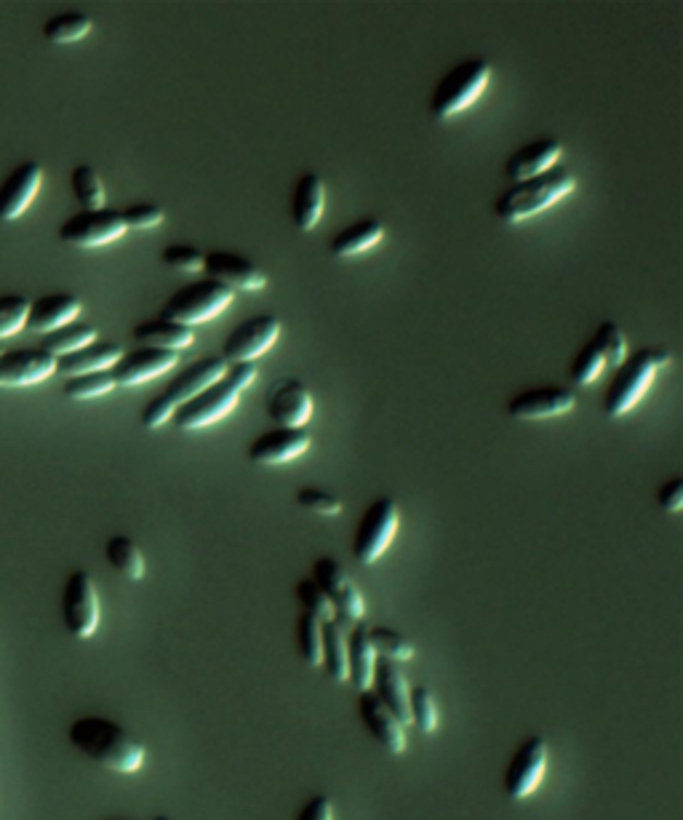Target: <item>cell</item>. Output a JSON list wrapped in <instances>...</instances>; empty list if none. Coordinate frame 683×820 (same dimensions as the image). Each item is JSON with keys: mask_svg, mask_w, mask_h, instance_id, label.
<instances>
[{"mask_svg": "<svg viewBox=\"0 0 683 820\" xmlns=\"http://www.w3.org/2000/svg\"><path fill=\"white\" fill-rule=\"evenodd\" d=\"M68 738L88 762L116 772L136 775L147 762V748L129 729L105 716H81L70 724Z\"/></svg>", "mask_w": 683, "mask_h": 820, "instance_id": "cell-1", "label": "cell"}, {"mask_svg": "<svg viewBox=\"0 0 683 820\" xmlns=\"http://www.w3.org/2000/svg\"><path fill=\"white\" fill-rule=\"evenodd\" d=\"M577 188V177L566 166L544 171L542 177L526 179V182L513 185L511 190L500 195L494 203V214L507 225H520L531 219L535 214H542L544 209L555 206L568 193Z\"/></svg>", "mask_w": 683, "mask_h": 820, "instance_id": "cell-2", "label": "cell"}, {"mask_svg": "<svg viewBox=\"0 0 683 820\" xmlns=\"http://www.w3.org/2000/svg\"><path fill=\"white\" fill-rule=\"evenodd\" d=\"M256 380L254 364H236L227 369V375L219 382L208 385L206 391L197 393L188 404L173 412V425L179 430H201L208 425L219 423L221 417L230 415L241 401V393Z\"/></svg>", "mask_w": 683, "mask_h": 820, "instance_id": "cell-3", "label": "cell"}, {"mask_svg": "<svg viewBox=\"0 0 683 820\" xmlns=\"http://www.w3.org/2000/svg\"><path fill=\"white\" fill-rule=\"evenodd\" d=\"M670 361H673V356H670L668 350L659 348H646L627 356L625 364L616 367V375L614 380H611L607 399H603V412H607L611 420L625 417L627 412L646 396V391L651 388L659 369L668 367Z\"/></svg>", "mask_w": 683, "mask_h": 820, "instance_id": "cell-4", "label": "cell"}, {"mask_svg": "<svg viewBox=\"0 0 683 820\" xmlns=\"http://www.w3.org/2000/svg\"><path fill=\"white\" fill-rule=\"evenodd\" d=\"M227 369L230 367H227L221 356H208V358H201V361H195L193 367L179 372L177 380H173L158 399L149 401V404L145 406V412H142V425H145L147 430H155V428H160V425H166L179 406H184L190 399H195L197 393L206 391L208 385L219 382L221 377L227 375Z\"/></svg>", "mask_w": 683, "mask_h": 820, "instance_id": "cell-5", "label": "cell"}, {"mask_svg": "<svg viewBox=\"0 0 683 820\" xmlns=\"http://www.w3.org/2000/svg\"><path fill=\"white\" fill-rule=\"evenodd\" d=\"M491 81V64L487 59H470V62L457 64L452 73L443 75V81L435 88L430 110L439 121L459 116L470 105H476L478 97L487 92Z\"/></svg>", "mask_w": 683, "mask_h": 820, "instance_id": "cell-6", "label": "cell"}, {"mask_svg": "<svg viewBox=\"0 0 683 820\" xmlns=\"http://www.w3.org/2000/svg\"><path fill=\"white\" fill-rule=\"evenodd\" d=\"M232 299H236V292L221 286L219 281L201 278V281H193V284L182 286L177 295H171L160 319L182 323V326L193 329L195 323L212 321V319H217L219 313H225V310L232 305Z\"/></svg>", "mask_w": 683, "mask_h": 820, "instance_id": "cell-7", "label": "cell"}, {"mask_svg": "<svg viewBox=\"0 0 683 820\" xmlns=\"http://www.w3.org/2000/svg\"><path fill=\"white\" fill-rule=\"evenodd\" d=\"M400 526V511L398 502L391 498L374 500L367 508L356 530V540H352V556L358 565L371 567L385 556V550L393 546L395 535Z\"/></svg>", "mask_w": 683, "mask_h": 820, "instance_id": "cell-8", "label": "cell"}, {"mask_svg": "<svg viewBox=\"0 0 683 820\" xmlns=\"http://www.w3.org/2000/svg\"><path fill=\"white\" fill-rule=\"evenodd\" d=\"M550 768V744L544 735H531L515 748L505 770V794L511 801L531 799L542 786Z\"/></svg>", "mask_w": 683, "mask_h": 820, "instance_id": "cell-9", "label": "cell"}, {"mask_svg": "<svg viewBox=\"0 0 683 820\" xmlns=\"http://www.w3.org/2000/svg\"><path fill=\"white\" fill-rule=\"evenodd\" d=\"M101 620L99 591L86 570H75L64 583L62 594V622L64 631L73 639H92Z\"/></svg>", "mask_w": 683, "mask_h": 820, "instance_id": "cell-10", "label": "cell"}, {"mask_svg": "<svg viewBox=\"0 0 683 820\" xmlns=\"http://www.w3.org/2000/svg\"><path fill=\"white\" fill-rule=\"evenodd\" d=\"M313 580L323 589V594L332 598L334 609H337L339 622H361L367 618V598H363L361 589L356 585V580L350 578L337 559L332 556H321L313 565Z\"/></svg>", "mask_w": 683, "mask_h": 820, "instance_id": "cell-11", "label": "cell"}, {"mask_svg": "<svg viewBox=\"0 0 683 820\" xmlns=\"http://www.w3.org/2000/svg\"><path fill=\"white\" fill-rule=\"evenodd\" d=\"M280 329H284L280 321L267 313L245 319L227 334L225 345H221V358H225L227 367H236V364H254L256 358L265 356V353L278 343Z\"/></svg>", "mask_w": 683, "mask_h": 820, "instance_id": "cell-12", "label": "cell"}, {"mask_svg": "<svg viewBox=\"0 0 683 820\" xmlns=\"http://www.w3.org/2000/svg\"><path fill=\"white\" fill-rule=\"evenodd\" d=\"M125 225L121 212L99 209V212H77L59 227V238L77 249H97L123 238Z\"/></svg>", "mask_w": 683, "mask_h": 820, "instance_id": "cell-13", "label": "cell"}, {"mask_svg": "<svg viewBox=\"0 0 683 820\" xmlns=\"http://www.w3.org/2000/svg\"><path fill=\"white\" fill-rule=\"evenodd\" d=\"M358 716H361L363 727L369 729L371 738L385 748L391 757H404L406 748H409L406 724L376 698V692L369 690L358 696Z\"/></svg>", "mask_w": 683, "mask_h": 820, "instance_id": "cell-14", "label": "cell"}, {"mask_svg": "<svg viewBox=\"0 0 683 820\" xmlns=\"http://www.w3.org/2000/svg\"><path fill=\"white\" fill-rule=\"evenodd\" d=\"M57 375V358L40 348H16L0 353V388L38 385Z\"/></svg>", "mask_w": 683, "mask_h": 820, "instance_id": "cell-15", "label": "cell"}, {"mask_svg": "<svg viewBox=\"0 0 683 820\" xmlns=\"http://www.w3.org/2000/svg\"><path fill=\"white\" fill-rule=\"evenodd\" d=\"M179 361V353L173 350H160V348H136L123 353L118 358L116 367L110 369L112 380H116V388H131V385H142V382L153 380V377H160L166 372H171Z\"/></svg>", "mask_w": 683, "mask_h": 820, "instance_id": "cell-16", "label": "cell"}, {"mask_svg": "<svg viewBox=\"0 0 683 820\" xmlns=\"http://www.w3.org/2000/svg\"><path fill=\"white\" fill-rule=\"evenodd\" d=\"M315 401L308 385L299 380H280L269 388L267 412L278 428H304L313 417Z\"/></svg>", "mask_w": 683, "mask_h": 820, "instance_id": "cell-17", "label": "cell"}, {"mask_svg": "<svg viewBox=\"0 0 683 820\" xmlns=\"http://www.w3.org/2000/svg\"><path fill=\"white\" fill-rule=\"evenodd\" d=\"M203 271L208 273V278L219 281L227 289L260 292L267 286V273L256 262L245 260L241 254H232V251H212V254H206Z\"/></svg>", "mask_w": 683, "mask_h": 820, "instance_id": "cell-18", "label": "cell"}, {"mask_svg": "<svg viewBox=\"0 0 683 820\" xmlns=\"http://www.w3.org/2000/svg\"><path fill=\"white\" fill-rule=\"evenodd\" d=\"M40 185H44V169L35 161L16 166L5 182L0 185V219L3 223H14L27 212L29 203L38 195Z\"/></svg>", "mask_w": 683, "mask_h": 820, "instance_id": "cell-19", "label": "cell"}, {"mask_svg": "<svg viewBox=\"0 0 683 820\" xmlns=\"http://www.w3.org/2000/svg\"><path fill=\"white\" fill-rule=\"evenodd\" d=\"M308 449L310 433L304 428H275L251 441L249 460L262 465H280L302 457Z\"/></svg>", "mask_w": 683, "mask_h": 820, "instance_id": "cell-20", "label": "cell"}, {"mask_svg": "<svg viewBox=\"0 0 683 820\" xmlns=\"http://www.w3.org/2000/svg\"><path fill=\"white\" fill-rule=\"evenodd\" d=\"M574 406H577V396L566 388H531L511 399L507 412L515 420H548V417L568 415Z\"/></svg>", "mask_w": 683, "mask_h": 820, "instance_id": "cell-21", "label": "cell"}, {"mask_svg": "<svg viewBox=\"0 0 683 820\" xmlns=\"http://www.w3.org/2000/svg\"><path fill=\"white\" fill-rule=\"evenodd\" d=\"M561 153H563V147L559 140H537V142H531V145L520 147L518 153H513L511 161H507L505 171H507V177L513 179V185L526 182V179L542 177L544 171L555 169V166H559Z\"/></svg>", "mask_w": 683, "mask_h": 820, "instance_id": "cell-22", "label": "cell"}, {"mask_svg": "<svg viewBox=\"0 0 683 820\" xmlns=\"http://www.w3.org/2000/svg\"><path fill=\"white\" fill-rule=\"evenodd\" d=\"M83 310V302L75 295H46L35 302H29L27 313V329L33 332H57V329L68 326L77 319V313Z\"/></svg>", "mask_w": 683, "mask_h": 820, "instance_id": "cell-23", "label": "cell"}, {"mask_svg": "<svg viewBox=\"0 0 683 820\" xmlns=\"http://www.w3.org/2000/svg\"><path fill=\"white\" fill-rule=\"evenodd\" d=\"M374 687L376 698H380L400 722L411 724V681L406 679L404 668L393 661L376 663Z\"/></svg>", "mask_w": 683, "mask_h": 820, "instance_id": "cell-24", "label": "cell"}, {"mask_svg": "<svg viewBox=\"0 0 683 820\" xmlns=\"http://www.w3.org/2000/svg\"><path fill=\"white\" fill-rule=\"evenodd\" d=\"M123 356V348L118 343H92L86 348L70 353V356L57 358V375L64 377H81L94 372H110Z\"/></svg>", "mask_w": 683, "mask_h": 820, "instance_id": "cell-25", "label": "cell"}, {"mask_svg": "<svg viewBox=\"0 0 683 820\" xmlns=\"http://www.w3.org/2000/svg\"><path fill=\"white\" fill-rule=\"evenodd\" d=\"M347 652H350V681L358 692H369L374 687V674L380 655L369 639V626L356 622L347 633Z\"/></svg>", "mask_w": 683, "mask_h": 820, "instance_id": "cell-26", "label": "cell"}, {"mask_svg": "<svg viewBox=\"0 0 683 820\" xmlns=\"http://www.w3.org/2000/svg\"><path fill=\"white\" fill-rule=\"evenodd\" d=\"M323 209H326V188H323V179L313 175V171H308V175L299 177L297 188H293L291 219L293 225H297V230H313V227L321 223Z\"/></svg>", "mask_w": 683, "mask_h": 820, "instance_id": "cell-27", "label": "cell"}, {"mask_svg": "<svg viewBox=\"0 0 683 820\" xmlns=\"http://www.w3.org/2000/svg\"><path fill=\"white\" fill-rule=\"evenodd\" d=\"M134 340L145 348H160V350H184L195 343V332L182 323H173L166 319L145 321L134 329Z\"/></svg>", "mask_w": 683, "mask_h": 820, "instance_id": "cell-28", "label": "cell"}, {"mask_svg": "<svg viewBox=\"0 0 683 820\" xmlns=\"http://www.w3.org/2000/svg\"><path fill=\"white\" fill-rule=\"evenodd\" d=\"M382 238H385V225L374 217H363L358 223L347 225L345 230H339L328 243V249H332L334 257H356L374 249Z\"/></svg>", "mask_w": 683, "mask_h": 820, "instance_id": "cell-29", "label": "cell"}, {"mask_svg": "<svg viewBox=\"0 0 683 820\" xmlns=\"http://www.w3.org/2000/svg\"><path fill=\"white\" fill-rule=\"evenodd\" d=\"M105 556H107V561H110L112 570H116L118 574H123V578L131 580V583L145 580V572H147L145 554H142V548L136 546L131 537L112 535L105 546Z\"/></svg>", "mask_w": 683, "mask_h": 820, "instance_id": "cell-30", "label": "cell"}, {"mask_svg": "<svg viewBox=\"0 0 683 820\" xmlns=\"http://www.w3.org/2000/svg\"><path fill=\"white\" fill-rule=\"evenodd\" d=\"M323 668L337 685L350 681V652H347V631L342 622H328L326 642H323Z\"/></svg>", "mask_w": 683, "mask_h": 820, "instance_id": "cell-31", "label": "cell"}, {"mask_svg": "<svg viewBox=\"0 0 683 820\" xmlns=\"http://www.w3.org/2000/svg\"><path fill=\"white\" fill-rule=\"evenodd\" d=\"M97 343V329L92 323H68V326L49 332L40 343V350H46L53 358L70 356V353L86 348V345Z\"/></svg>", "mask_w": 683, "mask_h": 820, "instance_id": "cell-32", "label": "cell"}, {"mask_svg": "<svg viewBox=\"0 0 683 820\" xmlns=\"http://www.w3.org/2000/svg\"><path fill=\"white\" fill-rule=\"evenodd\" d=\"M323 642H326V626L313 615L302 613L297 620V646L302 661L310 668H323Z\"/></svg>", "mask_w": 683, "mask_h": 820, "instance_id": "cell-33", "label": "cell"}, {"mask_svg": "<svg viewBox=\"0 0 683 820\" xmlns=\"http://www.w3.org/2000/svg\"><path fill=\"white\" fill-rule=\"evenodd\" d=\"M92 27H94L92 16L81 14V11H68V14L51 16V20L44 25V35H46V40H51V44L64 46V44H75V40L86 38V35L92 33Z\"/></svg>", "mask_w": 683, "mask_h": 820, "instance_id": "cell-34", "label": "cell"}, {"mask_svg": "<svg viewBox=\"0 0 683 820\" xmlns=\"http://www.w3.org/2000/svg\"><path fill=\"white\" fill-rule=\"evenodd\" d=\"M70 182H73V193L77 203L83 206V212H99V209H105L107 193L97 169H92V166L86 164L75 166L73 175H70Z\"/></svg>", "mask_w": 683, "mask_h": 820, "instance_id": "cell-35", "label": "cell"}, {"mask_svg": "<svg viewBox=\"0 0 683 820\" xmlns=\"http://www.w3.org/2000/svg\"><path fill=\"white\" fill-rule=\"evenodd\" d=\"M369 639L382 661H393V663H398V666L406 661H415V655H417L415 644H411L404 633L393 631V628H385V626L369 628Z\"/></svg>", "mask_w": 683, "mask_h": 820, "instance_id": "cell-36", "label": "cell"}, {"mask_svg": "<svg viewBox=\"0 0 683 820\" xmlns=\"http://www.w3.org/2000/svg\"><path fill=\"white\" fill-rule=\"evenodd\" d=\"M293 594H297L299 604L304 607V613L313 615V618H317L323 622V626H328V622H337V609H334L332 598H328L326 594H323L321 585L315 583L313 578L308 580H299L297 589H293Z\"/></svg>", "mask_w": 683, "mask_h": 820, "instance_id": "cell-37", "label": "cell"}, {"mask_svg": "<svg viewBox=\"0 0 683 820\" xmlns=\"http://www.w3.org/2000/svg\"><path fill=\"white\" fill-rule=\"evenodd\" d=\"M607 367H609L607 356H603V350H601V345H598V340L592 337L590 343H587L585 348L579 350V356L574 358L572 375H568V377H572V382L577 388H587V385H590V382H596L598 377L603 375V369H607Z\"/></svg>", "mask_w": 683, "mask_h": 820, "instance_id": "cell-38", "label": "cell"}, {"mask_svg": "<svg viewBox=\"0 0 683 820\" xmlns=\"http://www.w3.org/2000/svg\"><path fill=\"white\" fill-rule=\"evenodd\" d=\"M64 396L73 401H88L99 399L105 393L116 391V380L110 372H94V375H81V377H68L64 382Z\"/></svg>", "mask_w": 683, "mask_h": 820, "instance_id": "cell-39", "label": "cell"}, {"mask_svg": "<svg viewBox=\"0 0 683 820\" xmlns=\"http://www.w3.org/2000/svg\"><path fill=\"white\" fill-rule=\"evenodd\" d=\"M411 724H417L422 735H433L439 729V703L428 687H411Z\"/></svg>", "mask_w": 683, "mask_h": 820, "instance_id": "cell-40", "label": "cell"}, {"mask_svg": "<svg viewBox=\"0 0 683 820\" xmlns=\"http://www.w3.org/2000/svg\"><path fill=\"white\" fill-rule=\"evenodd\" d=\"M29 313V299L22 295H3L0 297V340L14 337L25 329Z\"/></svg>", "mask_w": 683, "mask_h": 820, "instance_id": "cell-41", "label": "cell"}, {"mask_svg": "<svg viewBox=\"0 0 683 820\" xmlns=\"http://www.w3.org/2000/svg\"><path fill=\"white\" fill-rule=\"evenodd\" d=\"M596 340H598V345H601L603 356H607L609 367L616 369V367H622V364H625L627 340H625V334H622V329L616 326V323L603 321L601 326H598Z\"/></svg>", "mask_w": 683, "mask_h": 820, "instance_id": "cell-42", "label": "cell"}, {"mask_svg": "<svg viewBox=\"0 0 683 820\" xmlns=\"http://www.w3.org/2000/svg\"><path fill=\"white\" fill-rule=\"evenodd\" d=\"M160 260H164V265H169L171 271L197 273L203 271L206 254H203L201 249L190 247V243H169V247L160 251Z\"/></svg>", "mask_w": 683, "mask_h": 820, "instance_id": "cell-43", "label": "cell"}, {"mask_svg": "<svg viewBox=\"0 0 683 820\" xmlns=\"http://www.w3.org/2000/svg\"><path fill=\"white\" fill-rule=\"evenodd\" d=\"M297 502L304 508V511L315 513V516H326V519L339 516V513L345 511V506H342L339 498H334V495L323 492V489H315V487L299 489Z\"/></svg>", "mask_w": 683, "mask_h": 820, "instance_id": "cell-44", "label": "cell"}, {"mask_svg": "<svg viewBox=\"0 0 683 820\" xmlns=\"http://www.w3.org/2000/svg\"><path fill=\"white\" fill-rule=\"evenodd\" d=\"M121 217L125 230H129V227H134V230H149V227H158L164 223L166 214L158 203H131L129 209H123Z\"/></svg>", "mask_w": 683, "mask_h": 820, "instance_id": "cell-45", "label": "cell"}, {"mask_svg": "<svg viewBox=\"0 0 683 820\" xmlns=\"http://www.w3.org/2000/svg\"><path fill=\"white\" fill-rule=\"evenodd\" d=\"M334 818H337V810H334L332 796H326V794L310 796L297 816V820H334Z\"/></svg>", "mask_w": 683, "mask_h": 820, "instance_id": "cell-46", "label": "cell"}, {"mask_svg": "<svg viewBox=\"0 0 683 820\" xmlns=\"http://www.w3.org/2000/svg\"><path fill=\"white\" fill-rule=\"evenodd\" d=\"M657 502L662 511L679 513L683 508V478L673 476L668 484H662V489H659V495H657Z\"/></svg>", "mask_w": 683, "mask_h": 820, "instance_id": "cell-47", "label": "cell"}, {"mask_svg": "<svg viewBox=\"0 0 683 820\" xmlns=\"http://www.w3.org/2000/svg\"><path fill=\"white\" fill-rule=\"evenodd\" d=\"M153 820H171V818H164V816H158V818H153Z\"/></svg>", "mask_w": 683, "mask_h": 820, "instance_id": "cell-48", "label": "cell"}, {"mask_svg": "<svg viewBox=\"0 0 683 820\" xmlns=\"http://www.w3.org/2000/svg\"><path fill=\"white\" fill-rule=\"evenodd\" d=\"M110 820H123V818H110Z\"/></svg>", "mask_w": 683, "mask_h": 820, "instance_id": "cell-49", "label": "cell"}]
</instances>
